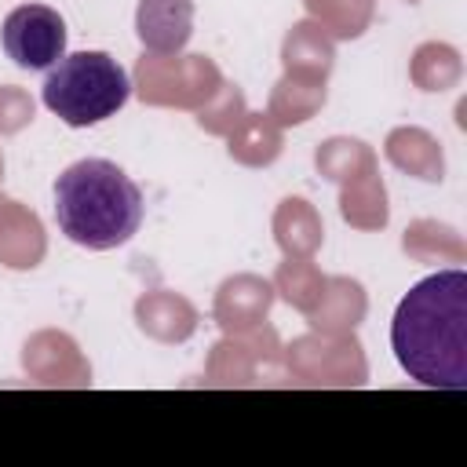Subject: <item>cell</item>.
Listing matches in <instances>:
<instances>
[{
	"label": "cell",
	"instance_id": "obj_1",
	"mask_svg": "<svg viewBox=\"0 0 467 467\" xmlns=\"http://www.w3.org/2000/svg\"><path fill=\"white\" fill-rule=\"evenodd\" d=\"M390 350L420 387H467V274L460 266L438 270L401 296L390 321Z\"/></svg>",
	"mask_w": 467,
	"mask_h": 467
},
{
	"label": "cell",
	"instance_id": "obj_2",
	"mask_svg": "<svg viewBox=\"0 0 467 467\" xmlns=\"http://www.w3.org/2000/svg\"><path fill=\"white\" fill-rule=\"evenodd\" d=\"M55 223L80 248H117L142 223V190L113 161H77L55 179Z\"/></svg>",
	"mask_w": 467,
	"mask_h": 467
},
{
	"label": "cell",
	"instance_id": "obj_3",
	"mask_svg": "<svg viewBox=\"0 0 467 467\" xmlns=\"http://www.w3.org/2000/svg\"><path fill=\"white\" fill-rule=\"evenodd\" d=\"M131 95V80L124 66L106 51H77L62 55L40 88L44 106L66 120L69 128H91L117 109H124Z\"/></svg>",
	"mask_w": 467,
	"mask_h": 467
},
{
	"label": "cell",
	"instance_id": "obj_4",
	"mask_svg": "<svg viewBox=\"0 0 467 467\" xmlns=\"http://www.w3.org/2000/svg\"><path fill=\"white\" fill-rule=\"evenodd\" d=\"M4 51L22 69H51L66 55V22L47 4H18L0 29Z\"/></svg>",
	"mask_w": 467,
	"mask_h": 467
},
{
	"label": "cell",
	"instance_id": "obj_5",
	"mask_svg": "<svg viewBox=\"0 0 467 467\" xmlns=\"http://www.w3.org/2000/svg\"><path fill=\"white\" fill-rule=\"evenodd\" d=\"M190 18H193L190 0H142L139 4V36L157 55L179 51L190 40Z\"/></svg>",
	"mask_w": 467,
	"mask_h": 467
}]
</instances>
